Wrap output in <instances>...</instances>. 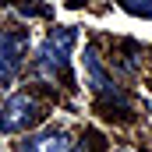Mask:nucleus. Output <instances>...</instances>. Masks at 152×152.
Wrapping results in <instances>:
<instances>
[{
    "label": "nucleus",
    "mask_w": 152,
    "mask_h": 152,
    "mask_svg": "<svg viewBox=\"0 0 152 152\" xmlns=\"http://www.w3.org/2000/svg\"><path fill=\"white\" fill-rule=\"evenodd\" d=\"M75 39H78L75 28H53L46 36V42L39 46V57H36L39 71L50 78L60 75L64 81H71V46H75Z\"/></svg>",
    "instance_id": "nucleus-1"
},
{
    "label": "nucleus",
    "mask_w": 152,
    "mask_h": 152,
    "mask_svg": "<svg viewBox=\"0 0 152 152\" xmlns=\"http://www.w3.org/2000/svg\"><path fill=\"white\" fill-rule=\"evenodd\" d=\"M39 103L32 96H25V92H18V96H11L4 106H0V131L4 134H11V131H25L28 124H36L39 120Z\"/></svg>",
    "instance_id": "nucleus-2"
},
{
    "label": "nucleus",
    "mask_w": 152,
    "mask_h": 152,
    "mask_svg": "<svg viewBox=\"0 0 152 152\" xmlns=\"http://www.w3.org/2000/svg\"><path fill=\"white\" fill-rule=\"evenodd\" d=\"M21 57H25V36L21 32L0 36V85H7L14 78V71L21 67Z\"/></svg>",
    "instance_id": "nucleus-3"
},
{
    "label": "nucleus",
    "mask_w": 152,
    "mask_h": 152,
    "mask_svg": "<svg viewBox=\"0 0 152 152\" xmlns=\"http://www.w3.org/2000/svg\"><path fill=\"white\" fill-rule=\"evenodd\" d=\"M71 134L67 131H39V134H28L25 142H18V152H71Z\"/></svg>",
    "instance_id": "nucleus-4"
},
{
    "label": "nucleus",
    "mask_w": 152,
    "mask_h": 152,
    "mask_svg": "<svg viewBox=\"0 0 152 152\" xmlns=\"http://www.w3.org/2000/svg\"><path fill=\"white\" fill-rule=\"evenodd\" d=\"M120 7L127 14H138V18H149L152 21V0H120Z\"/></svg>",
    "instance_id": "nucleus-5"
},
{
    "label": "nucleus",
    "mask_w": 152,
    "mask_h": 152,
    "mask_svg": "<svg viewBox=\"0 0 152 152\" xmlns=\"http://www.w3.org/2000/svg\"><path fill=\"white\" fill-rule=\"evenodd\" d=\"M0 4H18V7H21V14H46V7L36 4V0H0Z\"/></svg>",
    "instance_id": "nucleus-6"
},
{
    "label": "nucleus",
    "mask_w": 152,
    "mask_h": 152,
    "mask_svg": "<svg viewBox=\"0 0 152 152\" xmlns=\"http://www.w3.org/2000/svg\"><path fill=\"white\" fill-rule=\"evenodd\" d=\"M117 152H131V149H117Z\"/></svg>",
    "instance_id": "nucleus-7"
},
{
    "label": "nucleus",
    "mask_w": 152,
    "mask_h": 152,
    "mask_svg": "<svg viewBox=\"0 0 152 152\" xmlns=\"http://www.w3.org/2000/svg\"><path fill=\"white\" fill-rule=\"evenodd\" d=\"M71 152H75V149H71ZM78 152H85V149H78Z\"/></svg>",
    "instance_id": "nucleus-8"
}]
</instances>
